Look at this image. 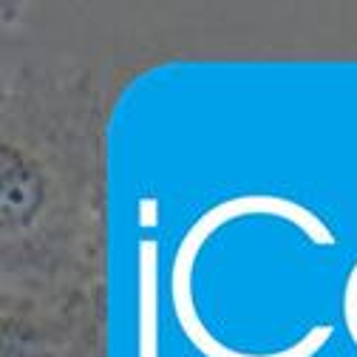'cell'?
Instances as JSON below:
<instances>
[{
    "mask_svg": "<svg viewBox=\"0 0 357 357\" xmlns=\"http://www.w3.org/2000/svg\"><path fill=\"white\" fill-rule=\"evenodd\" d=\"M139 357H156V241L139 244Z\"/></svg>",
    "mask_w": 357,
    "mask_h": 357,
    "instance_id": "6da1fadb",
    "label": "cell"
},
{
    "mask_svg": "<svg viewBox=\"0 0 357 357\" xmlns=\"http://www.w3.org/2000/svg\"><path fill=\"white\" fill-rule=\"evenodd\" d=\"M343 318H346V326L351 332V340L357 343V312H343Z\"/></svg>",
    "mask_w": 357,
    "mask_h": 357,
    "instance_id": "3957f363",
    "label": "cell"
},
{
    "mask_svg": "<svg viewBox=\"0 0 357 357\" xmlns=\"http://www.w3.org/2000/svg\"><path fill=\"white\" fill-rule=\"evenodd\" d=\"M343 312H357V295H343Z\"/></svg>",
    "mask_w": 357,
    "mask_h": 357,
    "instance_id": "277c9868",
    "label": "cell"
},
{
    "mask_svg": "<svg viewBox=\"0 0 357 357\" xmlns=\"http://www.w3.org/2000/svg\"><path fill=\"white\" fill-rule=\"evenodd\" d=\"M34 204H37L34 178L12 153H6L3 156V213H6V221L17 225V221H23L31 213Z\"/></svg>",
    "mask_w": 357,
    "mask_h": 357,
    "instance_id": "7a4b0ae2",
    "label": "cell"
}]
</instances>
